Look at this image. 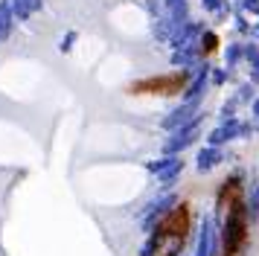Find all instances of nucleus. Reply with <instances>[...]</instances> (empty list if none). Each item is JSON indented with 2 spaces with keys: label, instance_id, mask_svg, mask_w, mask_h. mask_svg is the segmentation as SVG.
Returning <instances> with one entry per match:
<instances>
[{
  "label": "nucleus",
  "instance_id": "3",
  "mask_svg": "<svg viewBox=\"0 0 259 256\" xmlns=\"http://www.w3.org/2000/svg\"><path fill=\"white\" fill-rule=\"evenodd\" d=\"M184 88V76H166V79H149V82H140L134 91H155V94H178Z\"/></svg>",
  "mask_w": 259,
  "mask_h": 256
},
{
  "label": "nucleus",
  "instance_id": "1",
  "mask_svg": "<svg viewBox=\"0 0 259 256\" xmlns=\"http://www.w3.org/2000/svg\"><path fill=\"white\" fill-rule=\"evenodd\" d=\"M222 207H225V256H236L248 245V207L239 178L225 184Z\"/></svg>",
  "mask_w": 259,
  "mask_h": 256
},
{
  "label": "nucleus",
  "instance_id": "2",
  "mask_svg": "<svg viewBox=\"0 0 259 256\" xmlns=\"http://www.w3.org/2000/svg\"><path fill=\"white\" fill-rule=\"evenodd\" d=\"M190 207L187 204H178L175 210H169L161 219L158 230H155V242H152V256H178L187 236H190Z\"/></svg>",
  "mask_w": 259,
  "mask_h": 256
}]
</instances>
